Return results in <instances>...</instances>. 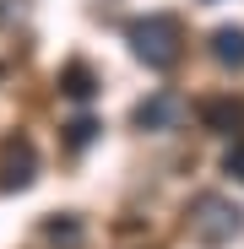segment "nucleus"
I'll return each mask as SVG.
<instances>
[{"mask_svg": "<svg viewBox=\"0 0 244 249\" xmlns=\"http://www.w3.org/2000/svg\"><path fill=\"white\" fill-rule=\"evenodd\" d=\"M125 44H131V54L147 71H174L185 60V27L169 11H147V17H131L125 22Z\"/></svg>", "mask_w": 244, "mask_h": 249, "instance_id": "f257e3e1", "label": "nucleus"}, {"mask_svg": "<svg viewBox=\"0 0 244 249\" xmlns=\"http://www.w3.org/2000/svg\"><path fill=\"white\" fill-rule=\"evenodd\" d=\"M185 228H190V238H195L201 249H228L233 238H244V206H233L228 195L206 190V195L190 200Z\"/></svg>", "mask_w": 244, "mask_h": 249, "instance_id": "f03ea898", "label": "nucleus"}, {"mask_svg": "<svg viewBox=\"0 0 244 249\" xmlns=\"http://www.w3.org/2000/svg\"><path fill=\"white\" fill-rule=\"evenodd\" d=\"M38 179V146L27 136H6L0 141V195H22Z\"/></svg>", "mask_w": 244, "mask_h": 249, "instance_id": "7ed1b4c3", "label": "nucleus"}, {"mask_svg": "<svg viewBox=\"0 0 244 249\" xmlns=\"http://www.w3.org/2000/svg\"><path fill=\"white\" fill-rule=\"evenodd\" d=\"M179 114H185V98L179 92H152V98H141L136 108H131V119H136V130H174L179 124Z\"/></svg>", "mask_w": 244, "mask_h": 249, "instance_id": "20e7f679", "label": "nucleus"}, {"mask_svg": "<svg viewBox=\"0 0 244 249\" xmlns=\"http://www.w3.org/2000/svg\"><path fill=\"white\" fill-rule=\"evenodd\" d=\"M195 114H201V124H206L212 136H228V141H233V136L244 130V98H233V92H217V98H206Z\"/></svg>", "mask_w": 244, "mask_h": 249, "instance_id": "39448f33", "label": "nucleus"}, {"mask_svg": "<svg viewBox=\"0 0 244 249\" xmlns=\"http://www.w3.org/2000/svg\"><path fill=\"white\" fill-rule=\"evenodd\" d=\"M212 60L223 71H244V27H217L212 33Z\"/></svg>", "mask_w": 244, "mask_h": 249, "instance_id": "423d86ee", "label": "nucleus"}, {"mask_svg": "<svg viewBox=\"0 0 244 249\" xmlns=\"http://www.w3.org/2000/svg\"><path fill=\"white\" fill-rule=\"evenodd\" d=\"M60 92H65L71 103H87V98L98 92V76H93L87 65H81V60H71V65L60 71Z\"/></svg>", "mask_w": 244, "mask_h": 249, "instance_id": "0eeeda50", "label": "nucleus"}, {"mask_svg": "<svg viewBox=\"0 0 244 249\" xmlns=\"http://www.w3.org/2000/svg\"><path fill=\"white\" fill-rule=\"evenodd\" d=\"M44 238H49V244H65V249H76V244H81V228H76L71 217H55V222L44 228Z\"/></svg>", "mask_w": 244, "mask_h": 249, "instance_id": "6e6552de", "label": "nucleus"}, {"mask_svg": "<svg viewBox=\"0 0 244 249\" xmlns=\"http://www.w3.org/2000/svg\"><path fill=\"white\" fill-rule=\"evenodd\" d=\"M223 174H228L233 184H244V136L228 141V152H223Z\"/></svg>", "mask_w": 244, "mask_h": 249, "instance_id": "1a4fd4ad", "label": "nucleus"}, {"mask_svg": "<svg viewBox=\"0 0 244 249\" xmlns=\"http://www.w3.org/2000/svg\"><path fill=\"white\" fill-rule=\"evenodd\" d=\"M93 136H98V119H87V114H81V119H71V124H65V146H76V152L87 146Z\"/></svg>", "mask_w": 244, "mask_h": 249, "instance_id": "9d476101", "label": "nucleus"}]
</instances>
